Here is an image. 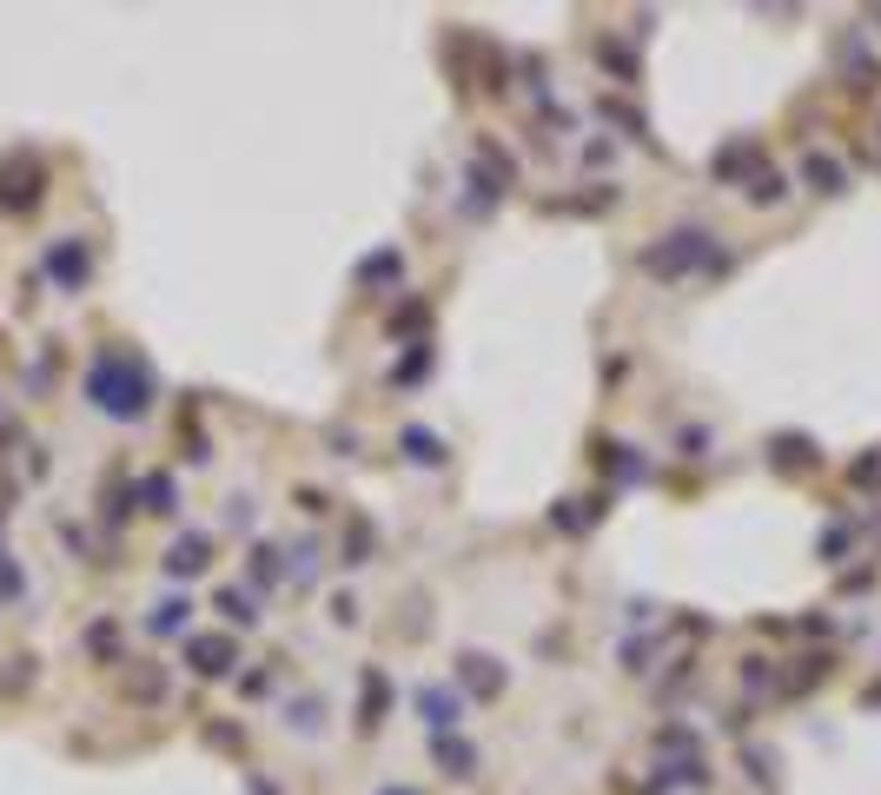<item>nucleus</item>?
<instances>
[{"instance_id":"obj_1","label":"nucleus","mask_w":881,"mask_h":795,"mask_svg":"<svg viewBox=\"0 0 881 795\" xmlns=\"http://www.w3.org/2000/svg\"><path fill=\"white\" fill-rule=\"evenodd\" d=\"M87 397L107 412V418H139L152 405V378L133 352H100L94 371H87Z\"/></svg>"},{"instance_id":"obj_2","label":"nucleus","mask_w":881,"mask_h":795,"mask_svg":"<svg viewBox=\"0 0 881 795\" xmlns=\"http://www.w3.org/2000/svg\"><path fill=\"white\" fill-rule=\"evenodd\" d=\"M418 702H425V715H431V723H438V730H451V723H457V702H451L444 689H425Z\"/></svg>"},{"instance_id":"obj_3","label":"nucleus","mask_w":881,"mask_h":795,"mask_svg":"<svg viewBox=\"0 0 881 795\" xmlns=\"http://www.w3.org/2000/svg\"><path fill=\"white\" fill-rule=\"evenodd\" d=\"M173 571H206V537H186L173 550Z\"/></svg>"},{"instance_id":"obj_4","label":"nucleus","mask_w":881,"mask_h":795,"mask_svg":"<svg viewBox=\"0 0 881 795\" xmlns=\"http://www.w3.org/2000/svg\"><path fill=\"white\" fill-rule=\"evenodd\" d=\"M809 180H816L822 193H842V167H835V159H809Z\"/></svg>"},{"instance_id":"obj_5","label":"nucleus","mask_w":881,"mask_h":795,"mask_svg":"<svg viewBox=\"0 0 881 795\" xmlns=\"http://www.w3.org/2000/svg\"><path fill=\"white\" fill-rule=\"evenodd\" d=\"M193 657H199V670H206V676H219V670H225V644H193Z\"/></svg>"},{"instance_id":"obj_6","label":"nucleus","mask_w":881,"mask_h":795,"mask_svg":"<svg viewBox=\"0 0 881 795\" xmlns=\"http://www.w3.org/2000/svg\"><path fill=\"white\" fill-rule=\"evenodd\" d=\"M405 444H412V457H418V464H438V444H431V438H425V431H412V438H405Z\"/></svg>"},{"instance_id":"obj_7","label":"nucleus","mask_w":881,"mask_h":795,"mask_svg":"<svg viewBox=\"0 0 881 795\" xmlns=\"http://www.w3.org/2000/svg\"><path fill=\"white\" fill-rule=\"evenodd\" d=\"M219 603H225V616H246V623H253V616H259V610H253V603H246V597H238V590H225V597H219Z\"/></svg>"}]
</instances>
